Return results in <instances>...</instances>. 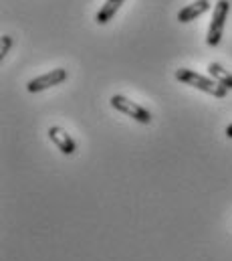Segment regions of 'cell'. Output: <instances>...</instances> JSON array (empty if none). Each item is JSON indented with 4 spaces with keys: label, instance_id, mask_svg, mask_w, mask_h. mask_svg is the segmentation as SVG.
Wrapping results in <instances>:
<instances>
[{
    "label": "cell",
    "instance_id": "ba28073f",
    "mask_svg": "<svg viewBox=\"0 0 232 261\" xmlns=\"http://www.w3.org/2000/svg\"><path fill=\"white\" fill-rule=\"evenodd\" d=\"M208 73L218 85H222L224 89H232V73H228V69H224L220 63H210Z\"/></svg>",
    "mask_w": 232,
    "mask_h": 261
},
{
    "label": "cell",
    "instance_id": "277c9868",
    "mask_svg": "<svg viewBox=\"0 0 232 261\" xmlns=\"http://www.w3.org/2000/svg\"><path fill=\"white\" fill-rule=\"evenodd\" d=\"M67 77H69L67 69L57 67V69H51L49 73H45V75H41V77L31 79V81L26 83V89H28L31 93H39V91L51 89V87H55V85H61L63 81H67Z\"/></svg>",
    "mask_w": 232,
    "mask_h": 261
},
{
    "label": "cell",
    "instance_id": "52a82bcc",
    "mask_svg": "<svg viewBox=\"0 0 232 261\" xmlns=\"http://www.w3.org/2000/svg\"><path fill=\"white\" fill-rule=\"evenodd\" d=\"M125 0H105V4L99 8V12L95 14V22L97 24H107L113 16L117 14V10L123 6Z\"/></svg>",
    "mask_w": 232,
    "mask_h": 261
},
{
    "label": "cell",
    "instance_id": "7a4b0ae2",
    "mask_svg": "<svg viewBox=\"0 0 232 261\" xmlns=\"http://www.w3.org/2000/svg\"><path fill=\"white\" fill-rule=\"evenodd\" d=\"M228 12H230V0H218L214 4V8H212V20H210L208 35H206V43L210 47L220 45L222 33H224V24H226V18H228Z\"/></svg>",
    "mask_w": 232,
    "mask_h": 261
},
{
    "label": "cell",
    "instance_id": "3957f363",
    "mask_svg": "<svg viewBox=\"0 0 232 261\" xmlns=\"http://www.w3.org/2000/svg\"><path fill=\"white\" fill-rule=\"evenodd\" d=\"M109 103H111V108L117 110V112H121V114H125V116H129L131 120H135L137 124H143V126H148V124H152V114L148 112V108H143V106H139L137 101H131L129 97H125V95H111V99H109Z\"/></svg>",
    "mask_w": 232,
    "mask_h": 261
},
{
    "label": "cell",
    "instance_id": "9c48e42d",
    "mask_svg": "<svg viewBox=\"0 0 232 261\" xmlns=\"http://www.w3.org/2000/svg\"><path fill=\"white\" fill-rule=\"evenodd\" d=\"M12 37L10 35H2V45H0V61L8 55V51H10V47H12Z\"/></svg>",
    "mask_w": 232,
    "mask_h": 261
},
{
    "label": "cell",
    "instance_id": "8992f818",
    "mask_svg": "<svg viewBox=\"0 0 232 261\" xmlns=\"http://www.w3.org/2000/svg\"><path fill=\"white\" fill-rule=\"evenodd\" d=\"M212 8V4H210V0H194L192 4H186L184 8H180V12H178V20L180 22H192V20H196L198 16H202L204 12H208Z\"/></svg>",
    "mask_w": 232,
    "mask_h": 261
},
{
    "label": "cell",
    "instance_id": "30bf717a",
    "mask_svg": "<svg viewBox=\"0 0 232 261\" xmlns=\"http://www.w3.org/2000/svg\"><path fill=\"white\" fill-rule=\"evenodd\" d=\"M226 138H230L232 140V124L230 126H226Z\"/></svg>",
    "mask_w": 232,
    "mask_h": 261
},
{
    "label": "cell",
    "instance_id": "6da1fadb",
    "mask_svg": "<svg viewBox=\"0 0 232 261\" xmlns=\"http://www.w3.org/2000/svg\"><path fill=\"white\" fill-rule=\"evenodd\" d=\"M174 77L180 83L190 85V87H196V89H200L204 93H210L212 97H218V99H224L226 93H228V89H224L222 85H218L212 77H204V75H200L194 69H176Z\"/></svg>",
    "mask_w": 232,
    "mask_h": 261
},
{
    "label": "cell",
    "instance_id": "5b68a950",
    "mask_svg": "<svg viewBox=\"0 0 232 261\" xmlns=\"http://www.w3.org/2000/svg\"><path fill=\"white\" fill-rule=\"evenodd\" d=\"M47 134H49V140L57 146L61 154H65V156L75 154V150H77V142L71 138V134H67V130H63L61 126H53V128H49Z\"/></svg>",
    "mask_w": 232,
    "mask_h": 261
}]
</instances>
